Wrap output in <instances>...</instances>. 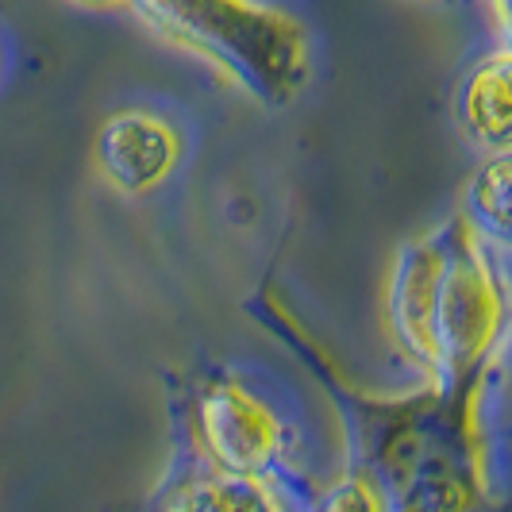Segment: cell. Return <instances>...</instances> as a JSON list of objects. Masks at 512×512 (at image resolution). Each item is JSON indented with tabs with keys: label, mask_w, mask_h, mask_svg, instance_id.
<instances>
[{
	"label": "cell",
	"mask_w": 512,
	"mask_h": 512,
	"mask_svg": "<svg viewBox=\"0 0 512 512\" xmlns=\"http://www.w3.org/2000/svg\"><path fill=\"white\" fill-rule=\"evenodd\" d=\"M512 58L501 43L486 54L459 89V124L462 131L489 154H505L512 139Z\"/></svg>",
	"instance_id": "8992f818"
},
{
	"label": "cell",
	"mask_w": 512,
	"mask_h": 512,
	"mask_svg": "<svg viewBox=\"0 0 512 512\" xmlns=\"http://www.w3.org/2000/svg\"><path fill=\"white\" fill-rule=\"evenodd\" d=\"M131 12L181 51L212 62L258 104L297 101L312 74L308 31L266 0H131Z\"/></svg>",
	"instance_id": "3957f363"
},
{
	"label": "cell",
	"mask_w": 512,
	"mask_h": 512,
	"mask_svg": "<svg viewBox=\"0 0 512 512\" xmlns=\"http://www.w3.org/2000/svg\"><path fill=\"white\" fill-rule=\"evenodd\" d=\"M77 8H93V12H104V8H131V0H70Z\"/></svg>",
	"instance_id": "8fae6325"
},
{
	"label": "cell",
	"mask_w": 512,
	"mask_h": 512,
	"mask_svg": "<svg viewBox=\"0 0 512 512\" xmlns=\"http://www.w3.org/2000/svg\"><path fill=\"white\" fill-rule=\"evenodd\" d=\"M197 439L208 470L274 478L289 447V428L255 389L235 378H216L197 401Z\"/></svg>",
	"instance_id": "277c9868"
},
{
	"label": "cell",
	"mask_w": 512,
	"mask_h": 512,
	"mask_svg": "<svg viewBox=\"0 0 512 512\" xmlns=\"http://www.w3.org/2000/svg\"><path fill=\"white\" fill-rule=\"evenodd\" d=\"M489 12H493V24L501 31V39H505V31H509V0H486Z\"/></svg>",
	"instance_id": "30bf717a"
},
{
	"label": "cell",
	"mask_w": 512,
	"mask_h": 512,
	"mask_svg": "<svg viewBox=\"0 0 512 512\" xmlns=\"http://www.w3.org/2000/svg\"><path fill=\"white\" fill-rule=\"evenodd\" d=\"M162 512H289L270 478H239L208 470L181 482Z\"/></svg>",
	"instance_id": "52a82bcc"
},
{
	"label": "cell",
	"mask_w": 512,
	"mask_h": 512,
	"mask_svg": "<svg viewBox=\"0 0 512 512\" xmlns=\"http://www.w3.org/2000/svg\"><path fill=\"white\" fill-rule=\"evenodd\" d=\"M308 512H385V489L378 486L374 474L347 466L332 486L308 505Z\"/></svg>",
	"instance_id": "9c48e42d"
},
{
	"label": "cell",
	"mask_w": 512,
	"mask_h": 512,
	"mask_svg": "<svg viewBox=\"0 0 512 512\" xmlns=\"http://www.w3.org/2000/svg\"><path fill=\"white\" fill-rule=\"evenodd\" d=\"M385 320L424 385L459 389L489 374L505 343L509 301L489 247L462 216L401 247L389 274Z\"/></svg>",
	"instance_id": "6da1fadb"
},
{
	"label": "cell",
	"mask_w": 512,
	"mask_h": 512,
	"mask_svg": "<svg viewBox=\"0 0 512 512\" xmlns=\"http://www.w3.org/2000/svg\"><path fill=\"white\" fill-rule=\"evenodd\" d=\"M509 174L512 162L509 151L505 154H486L482 166L474 170V178L466 181L462 193V220L474 228V235L482 243H509Z\"/></svg>",
	"instance_id": "ba28073f"
},
{
	"label": "cell",
	"mask_w": 512,
	"mask_h": 512,
	"mask_svg": "<svg viewBox=\"0 0 512 512\" xmlns=\"http://www.w3.org/2000/svg\"><path fill=\"white\" fill-rule=\"evenodd\" d=\"M97 162L120 193H151L181 162V135L170 120L147 108H128L108 116L97 131Z\"/></svg>",
	"instance_id": "5b68a950"
},
{
	"label": "cell",
	"mask_w": 512,
	"mask_h": 512,
	"mask_svg": "<svg viewBox=\"0 0 512 512\" xmlns=\"http://www.w3.org/2000/svg\"><path fill=\"white\" fill-rule=\"evenodd\" d=\"M270 324L282 335L293 351H305L308 366L320 374L328 385L339 412L343 428L351 436V466L378 478L385 497L416 486L424 478L439 474H466L478 478L482 486L489 482L486 474V420H482V397H486V378L459 389H439L424 385L405 397H378L366 389H351L347 378L335 370L332 355H324L293 316L266 301Z\"/></svg>",
	"instance_id": "7a4b0ae2"
}]
</instances>
